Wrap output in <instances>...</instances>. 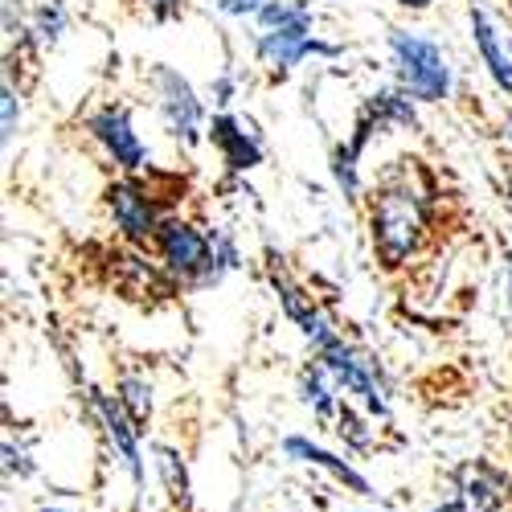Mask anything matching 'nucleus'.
Returning a JSON list of instances; mask_svg holds the SVG:
<instances>
[{
	"mask_svg": "<svg viewBox=\"0 0 512 512\" xmlns=\"http://www.w3.org/2000/svg\"><path fill=\"white\" fill-rule=\"evenodd\" d=\"M25 25H29V33H33V41H37L41 50H54L58 41H62V33L70 29V9H66V0H37Z\"/></svg>",
	"mask_w": 512,
	"mask_h": 512,
	"instance_id": "obj_18",
	"label": "nucleus"
},
{
	"mask_svg": "<svg viewBox=\"0 0 512 512\" xmlns=\"http://www.w3.org/2000/svg\"><path fill=\"white\" fill-rule=\"evenodd\" d=\"M41 512H62V508H41Z\"/></svg>",
	"mask_w": 512,
	"mask_h": 512,
	"instance_id": "obj_31",
	"label": "nucleus"
},
{
	"mask_svg": "<svg viewBox=\"0 0 512 512\" xmlns=\"http://www.w3.org/2000/svg\"><path fill=\"white\" fill-rule=\"evenodd\" d=\"M312 5H304V0H267V5L259 9V17H254V25L259 29H275V25H291V21H312Z\"/></svg>",
	"mask_w": 512,
	"mask_h": 512,
	"instance_id": "obj_23",
	"label": "nucleus"
},
{
	"mask_svg": "<svg viewBox=\"0 0 512 512\" xmlns=\"http://www.w3.org/2000/svg\"><path fill=\"white\" fill-rule=\"evenodd\" d=\"M103 209H107L115 238L132 246H152L160 222L168 218V209L160 205V193L144 181V173H119L103 189Z\"/></svg>",
	"mask_w": 512,
	"mask_h": 512,
	"instance_id": "obj_4",
	"label": "nucleus"
},
{
	"mask_svg": "<svg viewBox=\"0 0 512 512\" xmlns=\"http://www.w3.org/2000/svg\"><path fill=\"white\" fill-rule=\"evenodd\" d=\"M467 21H472V41H476V54H480L488 78L496 82L500 95H512V46H504V37H500L496 21L488 17L484 0H467Z\"/></svg>",
	"mask_w": 512,
	"mask_h": 512,
	"instance_id": "obj_14",
	"label": "nucleus"
},
{
	"mask_svg": "<svg viewBox=\"0 0 512 512\" xmlns=\"http://www.w3.org/2000/svg\"><path fill=\"white\" fill-rule=\"evenodd\" d=\"M316 361L336 377V386L345 390L349 398H357L373 418H390V390L386 377H381L377 361L369 353H361L357 345H349L345 336L332 340L324 353H316Z\"/></svg>",
	"mask_w": 512,
	"mask_h": 512,
	"instance_id": "obj_8",
	"label": "nucleus"
},
{
	"mask_svg": "<svg viewBox=\"0 0 512 512\" xmlns=\"http://www.w3.org/2000/svg\"><path fill=\"white\" fill-rule=\"evenodd\" d=\"M148 250L173 275L181 291L218 287V275H213V230H201L197 222L181 218V213H168Z\"/></svg>",
	"mask_w": 512,
	"mask_h": 512,
	"instance_id": "obj_2",
	"label": "nucleus"
},
{
	"mask_svg": "<svg viewBox=\"0 0 512 512\" xmlns=\"http://www.w3.org/2000/svg\"><path fill=\"white\" fill-rule=\"evenodd\" d=\"M209 144L213 152L222 156V164L230 168V173H254V168L263 164L267 156V144H263V132L254 119H242L234 111H218L209 119Z\"/></svg>",
	"mask_w": 512,
	"mask_h": 512,
	"instance_id": "obj_12",
	"label": "nucleus"
},
{
	"mask_svg": "<svg viewBox=\"0 0 512 512\" xmlns=\"http://www.w3.org/2000/svg\"><path fill=\"white\" fill-rule=\"evenodd\" d=\"M386 127H406V132H418L422 119H418V99L406 87H381L373 95L361 99L357 115H353V132L345 136L361 156L373 144V136H381Z\"/></svg>",
	"mask_w": 512,
	"mask_h": 512,
	"instance_id": "obj_10",
	"label": "nucleus"
},
{
	"mask_svg": "<svg viewBox=\"0 0 512 512\" xmlns=\"http://www.w3.org/2000/svg\"><path fill=\"white\" fill-rule=\"evenodd\" d=\"M115 398L123 402V410L132 414V418L140 422V431H144V422L152 418V386H148V377H140V373H119Z\"/></svg>",
	"mask_w": 512,
	"mask_h": 512,
	"instance_id": "obj_20",
	"label": "nucleus"
},
{
	"mask_svg": "<svg viewBox=\"0 0 512 512\" xmlns=\"http://www.w3.org/2000/svg\"><path fill=\"white\" fill-rule=\"evenodd\" d=\"M340 394H345V390L336 386V377H332L320 361H312V365L300 373V398H304V406H308L316 418L336 422L340 410H345V398H340Z\"/></svg>",
	"mask_w": 512,
	"mask_h": 512,
	"instance_id": "obj_17",
	"label": "nucleus"
},
{
	"mask_svg": "<svg viewBox=\"0 0 512 512\" xmlns=\"http://www.w3.org/2000/svg\"><path fill=\"white\" fill-rule=\"evenodd\" d=\"M5 467H9V476H33V463H29V455L21 451V447H13V439H5Z\"/></svg>",
	"mask_w": 512,
	"mask_h": 512,
	"instance_id": "obj_27",
	"label": "nucleus"
},
{
	"mask_svg": "<svg viewBox=\"0 0 512 512\" xmlns=\"http://www.w3.org/2000/svg\"><path fill=\"white\" fill-rule=\"evenodd\" d=\"M267 283H271V291L279 295L283 316H287L295 328H300V336L312 345V353H324L332 340H340L336 324H332L328 312L316 304V295H308V287H304V283H295L275 259H267Z\"/></svg>",
	"mask_w": 512,
	"mask_h": 512,
	"instance_id": "obj_11",
	"label": "nucleus"
},
{
	"mask_svg": "<svg viewBox=\"0 0 512 512\" xmlns=\"http://www.w3.org/2000/svg\"><path fill=\"white\" fill-rule=\"evenodd\" d=\"M508 17H512V0H508Z\"/></svg>",
	"mask_w": 512,
	"mask_h": 512,
	"instance_id": "obj_32",
	"label": "nucleus"
},
{
	"mask_svg": "<svg viewBox=\"0 0 512 512\" xmlns=\"http://www.w3.org/2000/svg\"><path fill=\"white\" fill-rule=\"evenodd\" d=\"M107 271H111V287L123 295V300H132L140 308H156L164 300H173V295H181L173 275L160 267L156 254H148V246L119 242L107 254Z\"/></svg>",
	"mask_w": 512,
	"mask_h": 512,
	"instance_id": "obj_7",
	"label": "nucleus"
},
{
	"mask_svg": "<svg viewBox=\"0 0 512 512\" xmlns=\"http://www.w3.org/2000/svg\"><path fill=\"white\" fill-rule=\"evenodd\" d=\"M82 127H87L91 144L107 156V164L115 168V173H148L152 152H148V144L140 140L136 119H132V111H127L123 103H103V107H95L87 119H82Z\"/></svg>",
	"mask_w": 512,
	"mask_h": 512,
	"instance_id": "obj_9",
	"label": "nucleus"
},
{
	"mask_svg": "<svg viewBox=\"0 0 512 512\" xmlns=\"http://www.w3.org/2000/svg\"><path fill=\"white\" fill-rule=\"evenodd\" d=\"M455 500L463 504V512H500L508 500V484L484 463H463L455 472Z\"/></svg>",
	"mask_w": 512,
	"mask_h": 512,
	"instance_id": "obj_15",
	"label": "nucleus"
},
{
	"mask_svg": "<svg viewBox=\"0 0 512 512\" xmlns=\"http://www.w3.org/2000/svg\"><path fill=\"white\" fill-rule=\"evenodd\" d=\"M148 87L156 95L164 132L189 152L201 148V140H209V119H205V99L193 91V82L168 62H156L148 74Z\"/></svg>",
	"mask_w": 512,
	"mask_h": 512,
	"instance_id": "obj_5",
	"label": "nucleus"
},
{
	"mask_svg": "<svg viewBox=\"0 0 512 512\" xmlns=\"http://www.w3.org/2000/svg\"><path fill=\"white\" fill-rule=\"evenodd\" d=\"M431 512H463V504L451 496V500H443V504H439V508H431Z\"/></svg>",
	"mask_w": 512,
	"mask_h": 512,
	"instance_id": "obj_29",
	"label": "nucleus"
},
{
	"mask_svg": "<svg viewBox=\"0 0 512 512\" xmlns=\"http://www.w3.org/2000/svg\"><path fill=\"white\" fill-rule=\"evenodd\" d=\"M238 99V74L234 70H222L218 78L209 82V103L218 111H230V103Z\"/></svg>",
	"mask_w": 512,
	"mask_h": 512,
	"instance_id": "obj_24",
	"label": "nucleus"
},
{
	"mask_svg": "<svg viewBox=\"0 0 512 512\" xmlns=\"http://www.w3.org/2000/svg\"><path fill=\"white\" fill-rule=\"evenodd\" d=\"M390 66L398 87H406L418 103H447L451 99V66L439 41L410 33V29H390Z\"/></svg>",
	"mask_w": 512,
	"mask_h": 512,
	"instance_id": "obj_3",
	"label": "nucleus"
},
{
	"mask_svg": "<svg viewBox=\"0 0 512 512\" xmlns=\"http://www.w3.org/2000/svg\"><path fill=\"white\" fill-rule=\"evenodd\" d=\"M336 54H345V50L316 33V17L254 33V58H259V66L267 70L271 82H287L308 58H336Z\"/></svg>",
	"mask_w": 512,
	"mask_h": 512,
	"instance_id": "obj_6",
	"label": "nucleus"
},
{
	"mask_svg": "<svg viewBox=\"0 0 512 512\" xmlns=\"http://www.w3.org/2000/svg\"><path fill=\"white\" fill-rule=\"evenodd\" d=\"M435 0H398V9H406V13H426Z\"/></svg>",
	"mask_w": 512,
	"mask_h": 512,
	"instance_id": "obj_28",
	"label": "nucleus"
},
{
	"mask_svg": "<svg viewBox=\"0 0 512 512\" xmlns=\"http://www.w3.org/2000/svg\"><path fill=\"white\" fill-rule=\"evenodd\" d=\"M144 9L156 25H168V21H177L185 13V0H144Z\"/></svg>",
	"mask_w": 512,
	"mask_h": 512,
	"instance_id": "obj_25",
	"label": "nucleus"
},
{
	"mask_svg": "<svg viewBox=\"0 0 512 512\" xmlns=\"http://www.w3.org/2000/svg\"><path fill=\"white\" fill-rule=\"evenodd\" d=\"M283 451H287L295 463H308V467H320V472H328L340 488H349V492H357V496H373L369 480L357 472V467L345 463L340 455H332V451H324L320 443H312V439H304V435H291V439H283Z\"/></svg>",
	"mask_w": 512,
	"mask_h": 512,
	"instance_id": "obj_16",
	"label": "nucleus"
},
{
	"mask_svg": "<svg viewBox=\"0 0 512 512\" xmlns=\"http://www.w3.org/2000/svg\"><path fill=\"white\" fill-rule=\"evenodd\" d=\"M504 132H508V140H512V115H508V123H504Z\"/></svg>",
	"mask_w": 512,
	"mask_h": 512,
	"instance_id": "obj_30",
	"label": "nucleus"
},
{
	"mask_svg": "<svg viewBox=\"0 0 512 512\" xmlns=\"http://www.w3.org/2000/svg\"><path fill=\"white\" fill-rule=\"evenodd\" d=\"M156 467H160V476H164L168 496H173L177 504H189V472H185V463H181V451L160 443L156 447Z\"/></svg>",
	"mask_w": 512,
	"mask_h": 512,
	"instance_id": "obj_21",
	"label": "nucleus"
},
{
	"mask_svg": "<svg viewBox=\"0 0 512 512\" xmlns=\"http://www.w3.org/2000/svg\"><path fill=\"white\" fill-rule=\"evenodd\" d=\"M21 132V91L13 82V70H5V82H0V144H13Z\"/></svg>",
	"mask_w": 512,
	"mask_h": 512,
	"instance_id": "obj_22",
	"label": "nucleus"
},
{
	"mask_svg": "<svg viewBox=\"0 0 512 512\" xmlns=\"http://www.w3.org/2000/svg\"><path fill=\"white\" fill-rule=\"evenodd\" d=\"M328 168H332V181H336L340 197H345V201H361V152L349 140L332 144Z\"/></svg>",
	"mask_w": 512,
	"mask_h": 512,
	"instance_id": "obj_19",
	"label": "nucleus"
},
{
	"mask_svg": "<svg viewBox=\"0 0 512 512\" xmlns=\"http://www.w3.org/2000/svg\"><path fill=\"white\" fill-rule=\"evenodd\" d=\"M91 406H95V418L103 422V435L111 439L115 455L123 459L127 476L136 480V488L144 484V455H140V422L123 410V402L115 394H103V390H91Z\"/></svg>",
	"mask_w": 512,
	"mask_h": 512,
	"instance_id": "obj_13",
	"label": "nucleus"
},
{
	"mask_svg": "<svg viewBox=\"0 0 512 512\" xmlns=\"http://www.w3.org/2000/svg\"><path fill=\"white\" fill-rule=\"evenodd\" d=\"M414 160H398V168H390L369 193L365 205V222H369V242L381 271H406L435 226V181L422 168H410Z\"/></svg>",
	"mask_w": 512,
	"mask_h": 512,
	"instance_id": "obj_1",
	"label": "nucleus"
},
{
	"mask_svg": "<svg viewBox=\"0 0 512 512\" xmlns=\"http://www.w3.org/2000/svg\"><path fill=\"white\" fill-rule=\"evenodd\" d=\"M267 5V0H218V13H226V17H238V21H254L259 17V9Z\"/></svg>",
	"mask_w": 512,
	"mask_h": 512,
	"instance_id": "obj_26",
	"label": "nucleus"
}]
</instances>
